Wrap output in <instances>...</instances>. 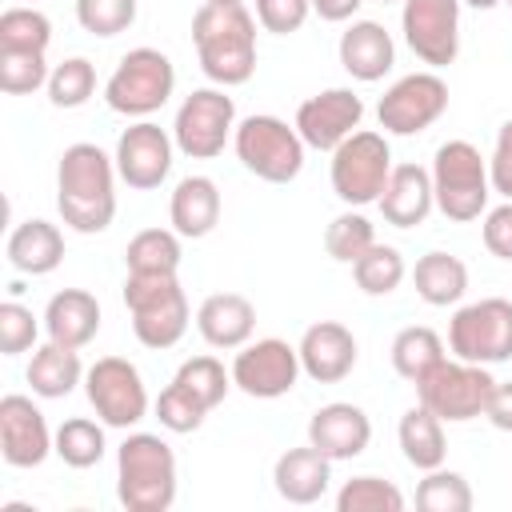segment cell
I'll return each instance as SVG.
<instances>
[{
    "mask_svg": "<svg viewBox=\"0 0 512 512\" xmlns=\"http://www.w3.org/2000/svg\"><path fill=\"white\" fill-rule=\"evenodd\" d=\"M116 156L80 140L60 152L56 164V208L60 220L80 232L96 236L116 220Z\"/></svg>",
    "mask_w": 512,
    "mask_h": 512,
    "instance_id": "cell-1",
    "label": "cell"
},
{
    "mask_svg": "<svg viewBox=\"0 0 512 512\" xmlns=\"http://www.w3.org/2000/svg\"><path fill=\"white\" fill-rule=\"evenodd\" d=\"M192 44L204 76L216 88H236L252 80L256 16L244 4H200L192 16Z\"/></svg>",
    "mask_w": 512,
    "mask_h": 512,
    "instance_id": "cell-2",
    "label": "cell"
},
{
    "mask_svg": "<svg viewBox=\"0 0 512 512\" xmlns=\"http://www.w3.org/2000/svg\"><path fill=\"white\" fill-rule=\"evenodd\" d=\"M176 452L156 432H128L116 448V496L128 512H168L176 504Z\"/></svg>",
    "mask_w": 512,
    "mask_h": 512,
    "instance_id": "cell-3",
    "label": "cell"
},
{
    "mask_svg": "<svg viewBox=\"0 0 512 512\" xmlns=\"http://www.w3.org/2000/svg\"><path fill=\"white\" fill-rule=\"evenodd\" d=\"M124 308L132 316V332L144 348H172L188 332V296L176 272H128L124 276Z\"/></svg>",
    "mask_w": 512,
    "mask_h": 512,
    "instance_id": "cell-4",
    "label": "cell"
},
{
    "mask_svg": "<svg viewBox=\"0 0 512 512\" xmlns=\"http://www.w3.org/2000/svg\"><path fill=\"white\" fill-rule=\"evenodd\" d=\"M432 192H436V208L456 220H480L492 196V180H488V160L480 156L476 144L468 140H448L436 148L432 156Z\"/></svg>",
    "mask_w": 512,
    "mask_h": 512,
    "instance_id": "cell-5",
    "label": "cell"
},
{
    "mask_svg": "<svg viewBox=\"0 0 512 512\" xmlns=\"http://www.w3.org/2000/svg\"><path fill=\"white\" fill-rule=\"evenodd\" d=\"M232 148H236V160L256 176V180H268V184H292L300 172H304V140L296 132V124L288 128V120L280 116H268V112H256V116H244L232 132Z\"/></svg>",
    "mask_w": 512,
    "mask_h": 512,
    "instance_id": "cell-6",
    "label": "cell"
},
{
    "mask_svg": "<svg viewBox=\"0 0 512 512\" xmlns=\"http://www.w3.org/2000/svg\"><path fill=\"white\" fill-rule=\"evenodd\" d=\"M172 92H176V68L160 48L124 52L104 84L108 108L120 116H132V120H148L152 112H160Z\"/></svg>",
    "mask_w": 512,
    "mask_h": 512,
    "instance_id": "cell-7",
    "label": "cell"
},
{
    "mask_svg": "<svg viewBox=\"0 0 512 512\" xmlns=\"http://www.w3.org/2000/svg\"><path fill=\"white\" fill-rule=\"evenodd\" d=\"M388 176H392V148H388V140L380 132L356 128L340 148H332L328 180H332V192L348 208L376 204L384 196Z\"/></svg>",
    "mask_w": 512,
    "mask_h": 512,
    "instance_id": "cell-8",
    "label": "cell"
},
{
    "mask_svg": "<svg viewBox=\"0 0 512 512\" xmlns=\"http://www.w3.org/2000/svg\"><path fill=\"white\" fill-rule=\"evenodd\" d=\"M492 372L488 364H472V360H440L420 384L416 396L424 408H432L444 424H468L476 416H484V404L492 396Z\"/></svg>",
    "mask_w": 512,
    "mask_h": 512,
    "instance_id": "cell-9",
    "label": "cell"
},
{
    "mask_svg": "<svg viewBox=\"0 0 512 512\" xmlns=\"http://www.w3.org/2000/svg\"><path fill=\"white\" fill-rule=\"evenodd\" d=\"M448 348L456 360L488 368L512 360V300L484 296L476 304L456 308V316L448 320Z\"/></svg>",
    "mask_w": 512,
    "mask_h": 512,
    "instance_id": "cell-10",
    "label": "cell"
},
{
    "mask_svg": "<svg viewBox=\"0 0 512 512\" xmlns=\"http://www.w3.org/2000/svg\"><path fill=\"white\" fill-rule=\"evenodd\" d=\"M84 396L108 428H136L152 404L140 368L124 356H100L84 372Z\"/></svg>",
    "mask_w": 512,
    "mask_h": 512,
    "instance_id": "cell-11",
    "label": "cell"
},
{
    "mask_svg": "<svg viewBox=\"0 0 512 512\" xmlns=\"http://www.w3.org/2000/svg\"><path fill=\"white\" fill-rule=\"evenodd\" d=\"M236 132V104L224 88H196L172 120V140L188 160H212Z\"/></svg>",
    "mask_w": 512,
    "mask_h": 512,
    "instance_id": "cell-12",
    "label": "cell"
},
{
    "mask_svg": "<svg viewBox=\"0 0 512 512\" xmlns=\"http://www.w3.org/2000/svg\"><path fill=\"white\" fill-rule=\"evenodd\" d=\"M448 112V84L436 72L400 76L376 104V120L388 136H420Z\"/></svg>",
    "mask_w": 512,
    "mask_h": 512,
    "instance_id": "cell-13",
    "label": "cell"
},
{
    "mask_svg": "<svg viewBox=\"0 0 512 512\" xmlns=\"http://www.w3.org/2000/svg\"><path fill=\"white\" fill-rule=\"evenodd\" d=\"M300 348H292L280 336L248 340L232 356V384L252 400H280L300 380Z\"/></svg>",
    "mask_w": 512,
    "mask_h": 512,
    "instance_id": "cell-14",
    "label": "cell"
},
{
    "mask_svg": "<svg viewBox=\"0 0 512 512\" xmlns=\"http://www.w3.org/2000/svg\"><path fill=\"white\" fill-rule=\"evenodd\" d=\"M400 28L428 68H448L460 56V0H400Z\"/></svg>",
    "mask_w": 512,
    "mask_h": 512,
    "instance_id": "cell-15",
    "label": "cell"
},
{
    "mask_svg": "<svg viewBox=\"0 0 512 512\" xmlns=\"http://www.w3.org/2000/svg\"><path fill=\"white\" fill-rule=\"evenodd\" d=\"M172 152H176V140L152 124V120H136L120 132L116 140V172L128 188L136 192H152L168 180L172 172Z\"/></svg>",
    "mask_w": 512,
    "mask_h": 512,
    "instance_id": "cell-16",
    "label": "cell"
},
{
    "mask_svg": "<svg viewBox=\"0 0 512 512\" xmlns=\"http://www.w3.org/2000/svg\"><path fill=\"white\" fill-rule=\"evenodd\" d=\"M0 456L12 468H40L48 456H56V432L32 396L8 392L0 400Z\"/></svg>",
    "mask_w": 512,
    "mask_h": 512,
    "instance_id": "cell-17",
    "label": "cell"
},
{
    "mask_svg": "<svg viewBox=\"0 0 512 512\" xmlns=\"http://www.w3.org/2000/svg\"><path fill=\"white\" fill-rule=\"evenodd\" d=\"M360 120H364V100L352 88H324L296 108L292 124L308 148L332 152L360 128Z\"/></svg>",
    "mask_w": 512,
    "mask_h": 512,
    "instance_id": "cell-18",
    "label": "cell"
},
{
    "mask_svg": "<svg viewBox=\"0 0 512 512\" xmlns=\"http://www.w3.org/2000/svg\"><path fill=\"white\" fill-rule=\"evenodd\" d=\"M296 348H300L304 376H312L316 384H340L356 368V356H360L352 328H344L340 320H316V324H308Z\"/></svg>",
    "mask_w": 512,
    "mask_h": 512,
    "instance_id": "cell-19",
    "label": "cell"
},
{
    "mask_svg": "<svg viewBox=\"0 0 512 512\" xmlns=\"http://www.w3.org/2000/svg\"><path fill=\"white\" fill-rule=\"evenodd\" d=\"M308 444L320 448L332 464L336 460H356L368 444H372V420L360 404L348 400H332L324 408L312 412L308 420Z\"/></svg>",
    "mask_w": 512,
    "mask_h": 512,
    "instance_id": "cell-20",
    "label": "cell"
},
{
    "mask_svg": "<svg viewBox=\"0 0 512 512\" xmlns=\"http://www.w3.org/2000/svg\"><path fill=\"white\" fill-rule=\"evenodd\" d=\"M336 56H340V68L360 80V84H376L392 72L396 64V44L388 36L384 24L376 20H352L344 32H340V44H336Z\"/></svg>",
    "mask_w": 512,
    "mask_h": 512,
    "instance_id": "cell-21",
    "label": "cell"
},
{
    "mask_svg": "<svg viewBox=\"0 0 512 512\" xmlns=\"http://www.w3.org/2000/svg\"><path fill=\"white\" fill-rule=\"evenodd\" d=\"M196 332L204 336L208 348H220V352H236L252 340L256 332V308L248 296L240 292H212L200 300L196 308Z\"/></svg>",
    "mask_w": 512,
    "mask_h": 512,
    "instance_id": "cell-22",
    "label": "cell"
},
{
    "mask_svg": "<svg viewBox=\"0 0 512 512\" xmlns=\"http://www.w3.org/2000/svg\"><path fill=\"white\" fill-rule=\"evenodd\" d=\"M272 484H276V496L296 508L316 504V500H324V492L332 484V460L312 444L288 448L272 464Z\"/></svg>",
    "mask_w": 512,
    "mask_h": 512,
    "instance_id": "cell-23",
    "label": "cell"
},
{
    "mask_svg": "<svg viewBox=\"0 0 512 512\" xmlns=\"http://www.w3.org/2000/svg\"><path fill=\"white\" fill-rule=\"evenodd\" d=\"M384 224L392 228H416L428 220V212L436 208V192H432V172L420 164H392V176L384 184V196L376 200Z\"/></svg>",
    "mask_w": 512,
    "mask_h": 512,
    "instance_id": "cell-24",
    "label": "cell"
},
{
    "mask_svg": "<svg viewBox=\"0 0 512 512\" xmlns=\"http://www.w3.org/2000/svg\"><path fill=\"white\" fill-rule=\"evenodd\" d=\"M220 208H224V200H220V188L212 176H184L172 188L168 220L184 240H200L220 224Z\"/></svg>",
    "mask_w": 512,
    "mask_h": 512,
    "instance_id": "cell-25",
    "label": "cell"
},
{
    "mask_svg": "<svg viewBox=\"0 0 512 512\" xmlns=\"http://www.w3.org/2000/svg\"><path fill=\"white\" fill-rule=\"evenodd\" d=\"M44 332H48V340L68 344V348L92 344L96 332H100V300L84 288L56 292L44 308Z\"/></svg>",
    "mask_w": 512,
    "mask_h": 512,
    "instance_id": "cell-26",
    "label": "cell"
},
{
    "mask_svg": "<svg viewBox=\"0 0 512 512\" xmlns=\"http://www.w3.org/2000/svg\"><path fill=\"white\" fill-rule=\"evenodd\" d=\"M4 256L16 272L24 276H48L60 268L64 260V236L52 220H24L8 232V244H4Z\"/></svg>",
    "mask_w": 512,
    "mask_h": 512,
    "instance_id": "cell-27",
    "label": "cell"
},
{
    "mask_svg": "<svg viewBox=\"0 0 512 512\" xmlns=\"http://www.w3.org/2000/svg\"><path fill=\"white\" fill-rule=\"evenodd\" d=\"M28 384L40 400H60L68 396L76 384H84V364H80V348H68V344H40L32 348V360H28Z\"/></svg>",
    "mask_w": 512,
    "mask_h": 512,
    "instance_id": "cell-28",
    "label": "cell"
},
{
    "mask_svg": "<svg viewBox=\"0 0 512 512\" xmlns=\"http://www.w3.org/2000/svg\"><path fill=\"white\" fill-rule=\"evenodd\" d=\"M412 288L424 304L432 308H448V304H460L464 292H468V264L452 252H424L412 268Z\"/></svg>",
    "mask_w": 512,
    "mask_h": 512,
    "instance_id": "cell-29",
    "label": "cell"
},
{
    "mask_svg": "<svg viewBox=\"0 0 512 512\" xmlns=\"http://www.w3.org/2000/svg\"><path fill=\"white\" fill-rule=\"evenodd\" d=\"M396 440H400L404 460H408L416 472H432V468H440L444 456H448L444 420H440L432 408H424V404H412V408L400 416Z\"/></svg>",
    "mask_w": 512,
    "mask_h": 512,
    "instance_id": "cell-30",
    "label": "cell"
},
{
    "mask_svg": "<svg viewBox=\"0 0 512 512\" xmlns=\"http://www.w3.org/2000/svg\"><path fill=\"white\" fill-rule=\"evenodd\" d=\"M440 360H444V340L428 324H408V328L396 332V340H392V368H396L400 380L420 384Z\"/></svg>",
    "mask_w": 512,
    "mask_h": 512,
    "instance_id": "cell-31",
    "label": "cell"
},
{
    "mask_svg": "<svg viewBox=\"0 0 512 512\" xmlns=\"http://www.w3.org/2000/svg\"><path fill=\"white\" fill-rule=\"evenodd\" d=\"M104 420H88V416H72L56 428V456L68 464V468H92L104 460L108 452V440H104Z\"/></svg>",
    "mask_w": 512,
    "mask_h": 512,
    "instance_id": "cell-32",
    "label": "cell"
},
{
    "mask_svg": "<svg viewBox=\"0 0 512 512\" xmlns=\"http://www.w3.org/2000/svg\"><path fill=\"white\" fill-rule=\"evenodd\" d=\"M128 272H180V232L176 228H144L124 248Z\"/></svg>",
    "mask_w": 512,
    "mask_h": 512,
    "instance_id": "cell-33",
    "label": "cell"
},
{
    "mask_svg": "<svg viewBox=\"0 0 512 512\" xmlns=\"http://www.w3.org/2000/svg\"><path fill=\"white\" fill-rule=\"evenodd\" d=\"M404 276H408V264H404L400 248L380 244V240L352 264V280H356V288L364 296H388V292H396L404 284Z\"/></svg>",
    "mask_w": 512,
    "mask_h": 512,
    "instance_id": "cell-34",
    "label": "cell"
},
{
    "mask_svg": "<svg viewBox=\"0 0 512 512\" xmlns=\"http://www.w3.org/2000/svg\"><path fill=\"white\" fill-rule=\"evenodd\" d=\"M372 244H376V224L364 212H356V208H344L324 228V252L336 264H356Z\"/></svg>",
    "mask_w": 512,
    "mask_h": 512,
    "instance_id": "cell-35",
    "label": "cell"
},
{
    "mask_svg": "<svg viewBox=\"0 0 512 512\" xmlns=\"http://www.w3.org/2000/svg\"><path fill=\"white\" fill-rule=\"evenodd\" d=\"M404 492L380 476H352L336 492V512H404Z\"/></svg>",
    "mask_w": 512,
    "mask_h": 512,
    "instance_id": "cell-36",
    "label": "cell"
},
{
    "mask_svg": "<svg viewBox=\"0 0 512 512\" xmlns=\"http://www.w3.org/2000/svg\"><path fill=\"white\" fill-rule=\"evenodd\" d=\"M52 44V20L40 8H4L0 12V48L16 52H48Z\"/></svg>",
    "mask_w": 512,
    "mask_h": 512,
    "instance_id": "cell-37",
    "label": "cell"
},
{
    "mask_svg": "<svg viewBox=\"0 0 512 512\" xmlns=\"http://www.w3.org/2000/svg\"><path fill=\"white\" fill-rule=\"evenodd\" d=\"M96 96V68L88 56H68L48 76V100L52 108H84Z\"/></svg>",
    "mask_w": 512,
    "mask_h": 512,
    "instance_id": "cell-38",
    "label": "cell"
},
{
    "mask_svg": "<svg viewBox=\"0 0 512 512\" xmlns=\"http://www.w3.org/2000/svg\"><path fill=\"white\" fill-rule=\"evenodd\" d=\"M416 508L424 512H468L472 508V484L452 468H432L416 484Z\"/></svg>",
    "mask_w": 512,
    "mask_h": 512,
    "instance_id": "cell-39",
    "label": "cell"
},
{
    "mask_svg": "<svg viewBox=\"0 0 512 512\" xmlns=\"http://www.w3.org/2000/svg\"><path fill=\"white\" fill-rule=\"evenodd\" d=\"M48 56L44 52H16L0 48V92L8 96H28L36 88H48Z\"/></svg>",
    "mask_w": 512,
    "mask_h": 512,
    "instance_id": "cell-40",
    "label": "cell"
},
{
    "mask_svg": "<svg viewBox=\"0 0 512 512\" xmlns=\"http://www.w3.org/2000/svg\"><path fill=\"white\" fill-rule=\"evenodd\" d=\"M172 380L184 384L192 396H200L208 408L224 404V396L232 388V372H224V364L216 356H192V360H184Z\"/></svg>",
    "mask_w": 512,
    "mask_h": 512,
    "instance_id": "cell-41",
    "label": "cell"
},
{
    "mask_svg": "<svg viewBox=\"0 0 512 512\" xmlns=\"http://www.w3.org/2000/svg\"><path fill=\"white\" fill-rule=\"evenodd\" d=\"M156 420H160V428H168V432H176V436H184V432H196L200 424H204V416L212 412L200 396H192L184 384H168L160 396H156Z\"/></svg>",
    "mask_w": 512,
    "mask_h": 512,
    "instance_id": "cell-42",
    "label": "cell"
},
{
    "mask_svg": "<svg viewBox=\"0 0 512 512\" xmlns=\"http://www.w3.org/2000/svg\"><path fill=\"white\" fill-rule=\"evenodd\" d=\"M136 12H140V0H76L80 28L100 40L128 32L136 24Z\"/></svg>",
    "mask_w": 512,
    "mask_h": 512,
    "instance_id": "cell-43",
    "label": "cell"
},
{
    "mask_svg": "<svg viewBox=\"0 0 512 512\" xmlns=\"http://www.w3.org/2000/svg\"><path fill=\"white\" fill-rule=\"evenodd\" d=\"M40 324L32 316V308H24L20 300H4L0 304V352L4 356H20L28 348H36Z\"/></svg>",
    "mask_w": 512,
    "mask_h": 512,
    "instance_id": "cell-44",
    "label": "cell"
},
{
    "mask_svg": "<svg viewBox=\"0 0 512 512\" xmlns=\"http://www.w3.org/2000/svg\"><path fill=\"white\" fill-rule=\"evenodd\" d=\"M312 16V0H256V24L276 36H292Z\"/></svg>",
    "mask_w": 512,
    "mask_h": 512,
    "instance_id": "cell-45",
    "label": "cell"
},
{
    "mask_svg": "<svg viewBox=\"0 0 512 512\" xmlns=\"http://www.w3.org/2000/svg\"><path fill=\"white\" fill-rule=\"evenodd\" d=\"M480 236H484V248H488L496 260H508V264H512V200H504L500 208L484 212Z\"/></svg>",
    "mask_w": 512,
    "mask_h": 512,
    "instance_id": "cell-46",
    "label": "cell"
},
{
    "mask_svg": "<svg viewBox=\"0 0 512 512\" xmlns=\"http://www.w3.org/2000/svg\"><path fill=\"white\" fill-rule=\"evenodd\" d=\"M488 180H492V192L512 200V120H504L496 132V148L488 156Z\"/></svg>",
    "mask_w": 512,
    "mask_h": 512,
    "instance_id": "cell-47",
    "label": "cell"
},
{
    "mask_svg": "<svg viewBox=\"0 0 512 512\" xmlns=\"http://www.w3.org/2000/svg\"><path fill=\"white\" fill-rule=\"evenodd\" d=\"M484 420L496 432H512V380H496L492 384V396L484 404Z\"/></svg>",
    "mask_w": 512,
    "mask_h": 512,
    "instance_id": "cell-48",
    "label": "cell"
},
{
    "mask_svg": "<svg viewBox=\"0 0 512 512\" xmlns=\"http://www.w3.org/2000/svg\"><path fill=\"white\" fill-rule=\"evenodd\" d=\"M360 4L364 0H312V12L320 20H328V24H344V20H352L360 12Z\"/></svg>",
    "mask_w": 512,
    "mask_h": 512,
    "instance_id": "cell-49",
    "label": "cell"
},
{
    "mask_svg": "<svg viewBox=\"0 0 512 512\" xmlns=\"http://www.w3.org/2000/svg\"><path fill=\"white\" fill-rule=\"evenodd\" d=\"M460 4H468V8H480V12H488V8H496V4H504V0H460Z\"/></svg>",
    "mask_w": 512,
    "mask_h": 512,
    "instance_id": "cell-50",
    "label": "cell"
},
{
    "mask_svg": "<svg viewBox=\"0 0 512 512\" xmlns=\"http://www.w3.org/2000/svg\"><path fill=\"white\" fill-rule=\"evenodd\" d=\"M204 4H244V0H204Z\"/></svg>",
    "mask_w": 512,
    "mask_h": 512,
    "instance_id": "cell-51",
    "label": "cell"
},
{
    "mask_svg": "<svg viewBox=\"0 0 512 512\" xmlns=\"http://www.w3.org/2000/svg\"><path fill=\"white\" fill-rule=\"evenodd\" d=\"M380 4H396V0H380Z\"/></svg>",
    "mask_w": 512,
    "mask_h": 512,
    "instance_id": "cell-52",
    "label": "cell"
},
{
    "mask_svg": "<svg viewBox=\"0 0 512 512\" xmlns=\"http://www.w3.org/2000/svg\"><path fill=\"white\" fill-rule=\"evenodd\" d=\"M504 4H508V8H512V0H504Z\"/></svg>",
    "mask_w": 512,
    "mask_h": 512,
    "instance_id": "cell-53",
    "label": "cell"
}]
</instances>
